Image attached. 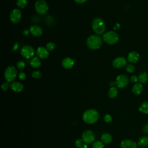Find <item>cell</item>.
<instances>
[{"instance_id": "obj_22", "label": "cell", "mask_w": 148, "mask_h": 148, "mask_svg": "<svg viewBox=\"0 0 148 148\" xmlns=\"http://www.w3.org/2000/svg\"><path fill=\"white\" fill-rule=\"evenodd\" d=\"M118 95V90L114 87H112L108 91V96L110 98H115Z\"/></svg>"}, {"instance_id": "obj_27", "label": "cell", "mask_w": 148, "mask_h": 148, "mask_svg": "<svg viewBox=\"0 0 148 148\" xmlns=\"http://www.w3.org/2000/svg\"><path fill=\"white\" fill-rule=\"evenodd\" d=\"M125 69L128 72L132 73L135 71V66L132 64H129L125 66Z\"/></svg>"}, {"instance_id": "obj_26", "label": "cell", "mask_w": 148, "mask_h": 148, "mask_svg": "<svg viewBox=\"0 0 148 148\" xmlns=\"http://www.w3.org/2000/svg\"><path fill=\"white\" fill-rule=\"evenodd\" d=\"M92 148H104L103 143L101 141H96L92 143Z\"/></svg>"}, {"instance_id": "obj_40", "label": "cell", "mask_w": 148, "mask_h": 148, "mask_svg": "<svg viewBox=\"0 0 148 148\" xmlns=\"http://www.w3.org/2000/svg\"><path fill=\"white\" fill-rule=\"evenodd\" d=\"M140 148H144V147H140Z\"/></svg>"}, {"instance_id": "obj_6", "label": "cell", "mask_w": 148, "mask_h": 148, "mask_svg": "<svg viewBox=\"0 0 148 148\" xmlns=\"http://www.w3.org/2000/svg\"><path fill=\"white\" fill-rule=\"evenodd\" d=\"M35 9L38 14L44 15L47 12L49 6L46 2L44 0H38L35 4Z\"/></svg>"}, {"instance_id": "obj_31", "label": "cell", "mask_w": 148, "mask_h": 148, "mask_svg": "<svg viewBox=\"0 0 148 148\" xmlns=\"http://www.w3.org/2000/svg\"><path fill=\"white\" fill-rule=\"evenodd\" d=\"M9 82H3L2 84V86H1V87H2V89L3 91H6L8 90V88H9V86H10L9 85Z\"/></svg>"}, {"instance_id": "obj_14", "label": "cell", "mask_w": 148, "mask_h": 148, "mask_svg": "<svg viewBox=\"0 0 148 148\" xmlns=\"http://www.w3.org/2000/svg\"><path fill=\"white\" fill-rule=\"evenodd\" d=\"M10 88L14 92H21L24 90V86L20 82H13L10 84Z\"/></svg>"}, {"instance_id": "obj_5", "label": "cell", "mask_w": 148, "mask_h": 148, "mask_svg": "<svg viewBox=\"0 0 148 148\" xmlns=\"http://www.w3.org/2000/svg\"><path fill=\"white\" fill-rule=\"evenodd\" d=\"M103 40L108 44L113 45L117 42L119 35L114 31H109L103 35Z\"/></svg>"}, {"instance_id": "obj_19", "label": "cell", "mask_w": 148, "mask_h": 148, "mask_svg": "<svg viewBox=\"0 0 148 148\" xmlns=\"http://www.w3.org/2000/svg\"><path fill=\"white\" fill-rule=\"evenodd\" d=\"M101 141L103 143L108 144L110 142H111V141L112 140V136L109 133H105L102 135V136L101 137Z\"/></svg>"}, {"instance_id": "obj_4", "label": "cell", "mask_w": 148, "mask_h": 148, "mask_svg": "<svg viewBox=\"0 0 148 148\" xmlns=\"http://www.w3.org/2000/svg\"><path fill=\"white\" fill-rule=\"evenodd\" d=\"M17 75V69L14 66H9L6 68L4 73V76L6 82H13L16 79Z\"/></svg>"}, {"instance_id": "obj_38", "label": "cell", "mask_w": 148, "mask_h": 148, "mask_svg": "<svg viewBox=\"0 0 148 148\" xmlns=\"http://www.w3.org/2000/svg\"><path fill=\"white\" fill-rule=\"evenodd\" d=\"M120 27V25L119 23H116L115 25H114V27H113V29L115 30V29H119V28Z\"/></svg>"}, {"instance_id": "obj_30", "label": "cell", "mask_w": 148, "mask_h": 148, "mask_svg": "<svg viewBox=\"0 0 148 148\" xmlns=\"http://www.w3.org/2000/svg\"><path fill=\"white\" fill-rule=\"evenodd\" d=\"M32 76L35 79H40L42 76V73L40 71H34L32 73Z\"/></svg>"}, {"instance_id": "obj_13", "label": "cell", "mask_w": 148, "mask_h": 148, "mask_svg": "<svg viewBox=\"0 0 148 148\" xmlns=\"http://www.w3.org/2000/svg\"><path fill=\"white\" fill-rule=\"evenodd\" d=\"M120 146L121 148H137V144L131 139H126L121 142Z\"/></svg>"}, {"instance_id": "obj_36", "label": "cell", "mask_w": 148, "mask_h": 148, "mask_svg": "<svg viewBox=\"0 0 148 148\" xmlns=\"http://www.w3.org/2000/svg\"><path fill=\"white\" fill-rule=\"evenodd\" d=\"M142 131L145 134H148V123L146 124L143 125Z\"/></svg>"}, {"instance_id": "obj_32", "label": "cell", "mask_w": 148, "mask_h": 148, "mask_svg": "<svg viewBox=\"0 0 148 148\" xmlns=\"http://www.w3.org/2000/svg\"><path fill=\"white\" fill-rule=\"evenodd\" d=\"M83 140L82 139H78L76 140L75 142V145L77 147H80L81 146H82L83 145Z\"/></svg>"}, {"instance_id": "obj_1", "label": "cell", "mask_w": 148, "mask_h": 148, "mask_svg": "<svg viewBox=\"0 0 148 148\" xmlns=\"http://www.w3.org/2000/svg\"><path fill=\"white\" fill-rule=\"evenodd\" d=\"M99 117V113L97 110L90 109L86 110L82 116L83 121L87 124H94L96 123Z\"/></svg>"}, {"instance_id": "obj_9", "label": "cell", "mask_w": 148, "mask_h": 148, "mask_svg": "<svg viewBox=\"0 0 148 148\" xmlns=\"http://www.w3.org/2000/svg\"><path fill=\"white\" fill-rule=\"evenodd\" d=\"M128 83V77L125 75H119L116 80L115 84L116 86L119 88H123L125 87Z\"/></svg>"}, {"instance_id": "obj_21", "label": "cell", "mask_w": 148, "mask_h": 148, "mask_svg": "<svg viewBox=\"0 0 148 148\" xmlns=\"http://www.w3.org/2000/svg\"><path fill=\"white\" fill-rule=\"evenodd\" d=\"M41 64L40 60L38 57H34L30 61V65L34 68H37L40 66Z\"/></svg>"}, {"instance_id": "obj_37", "label": "cell", "mask_w": 148, "mask_h": 148, "mask_svg": "<svg viewBox=\"0 0 148 148\" xmlns=\"http://www.w3.org/2000/svg\"><path fill=\"white\" fill-rule=\"evenodd\" d=\"M74 1L77 3H83L85 2H86L87 0H74Z\"/></svg>"}, {"instance_id": "obj_28", "label": "cell", "mask_w": 148, "mask_h": 148, "mask_svg": "<svg viewBox=\"0 0 148 148\" xmlns=\"http://www.w3.org/2000/svg\"><path fill=\"white\" fill-rule=\"evenodd\" d=\"M56 47V45L53 42H49L46 44V49L48 51H53L54 50Z\"/></svg>"}, {"instance_id": "obj_34", "label": "cell", "mask_w": 148, "mask_h": 148, "mask_svg": "<svg viewBox=\"0 0 148 148\" xmlns=\"http://www.w3.org/2000/svg\"><path fill=\"white\" fill-rule=\"evenodd\" d=\"M18 77H19V79L20 80H24L25 79L26 75H25V73L24 72H20L19 73V74H18Z\"/></svg>"}, {"instance_id": "obj_8", "label": "cell", "mask_w": 148, "mask_h": 148, "mask_svg": "<svg viewBox=\"0 0 148 148\" xmlns=\"http://www.w3.org/2000/svg\"><path fill=\"white\" fill-rule=\"evenodd\" d=\"M34 49L32 47L28 45L23 46L20 50L21 55L27 59L31 58L34 54Z\"/></svg>"}, {"instance_id": "obj_24", "label": "cell", "mask_w": 148, "mask_h": 148, "mask_svg": "<svg viewBox=\"0 0 148 148\" xmlns=\"http://www.w3.org/2000/svg\"><path fill=\"white\" fill-rule=\"evenodd\" d=\"M139 110L145 114H148V101L143 102L139 108Z\"/></svg>"}, {"instance_id": "obj_20", "label": "cell", "mask_w": 148, "mask_h": 148, "mask_svg": "<svg viewBox=\"0 0 148 148\" xmlns=\"http://www.w3.org/2000/svg\"><path fill=\"white\" fill-rule=\"evenodd\" d=\"M138 145L142 147H145L148 146V136H143L139 138L138 142Z\"/></svg>"}, {"instance_id": "obj_18", "label": "cell", "mask_w": 148, "mask_h": 148, "mask_svg": "<svg viewBox=\"0 0 148 148\" xmlns=\"http://www.w3.org/2000/svg\"><path fill=\"white\" fill-rule=\"evenodd\" d=\"M142 90H143V86L140 83H135L132 88V92L135 95L140 94L142 92Z\"/></svg>"}, {"instance_id": "obj_11", "label": "cell", "mask_w": 148, "mask_h": 148, "mask_svg": "<svg viewBox=\"0 0 148 148\" xmlns=\"http://www.w3.org/2000/svg\"><path fill=\"white\" fill-rule=\"evenodd\" d=\"M112 65L116 68H121L127 65V60L123 57H118L114 59Z\"/></svg>"}, {"instance_id": "obj_29", "label": "cell", "mask_w": 148, "mask_h": 148, "mask_svg": "<svg viewBox=\"0 0 148 148\" xmlns=\"http://www.w3.org/2000/svg\"><path fill=\"white\" fill-rule=\"evenodd\" d=\"M25 62L23 61H22V60H20V61H18L17 63V67L20 71L23 70L24 67H25Z\"/></svg>"}, {"instance_id": "obj_39", "label": "cell", "mask_w": 148, "mask_h": 148, "mask_svg": "<svg viewBox=\"0 0 148 148\" xmlns=\"http://www.w3.org/2000/svg\"><path fill=\"white\" fill-rule=\"evenodd\" d=\"M115 84V82H110V86H113V84Z\"/></svg>"}, {"instance_id": "obj_25", "label": "cell", "mask_w": 148, "mask_h": 148, "mask_svg": "<svg viewBox=\"0 0 148 148\" xmlns=\"http://www.w3.org/2000/svg\"><path fill=\"white\" fill-rule=\"evenodd\" d=\"M27 0H17V5L20 8H23L27 5Z\"/></svg>"}, {"instance_id": "obj_35", "label": "cell", "mask_w": 148, "mask_h": 148, "mask_svg": "<svg viewBox=\"0 0 148 148\" xmlns=\"http://www.w3.org/2000/svg\"><path fill=\"white\" fill-rule=\"evenodd\" d=\"M130 80L132 83H136L138 80V77L135 75H133L131 77Z\"/></svg>"}, {"instance_id": "obj_12", "label": "cell", "mask_w": 148, "mask_h": 148, "mask_svg": "<svg viewBox=\"0 0 148 148\" xmlns=\"http://www.w3.org/2000/svg\"><path fill=\"white\" fill-rule=\"evenodd\" d=\"M36 54L37 55V57L40 59L46 58L49 54L47 49L43 46H40L37 49L36 51Z\"/></svg>"}, {"instance_id": "obj_10", "label": "cell", "mask_w": 148, "mask_h": 148, "mask_svg": "<svg viewBox=\"0 0 148 148\" xmlns=\"http://www.w3.org/2000/svg\"><path fill=\"white\" fill-rule=\"evenodd\" d=\"M10 20L12 23L17 24L20 22L21 18V13L18 9H14L10 13Z\"/></svg>"}, {"instance_id": "obj_17", "label": "cell", "mask_w": 148, "mask_h": 148, "mask_svg": "<svg viewBox=\"0 0 148 148\" xmlns=\"http://www.w3.org/2000/svg\"><path fill=\"white\" fill-rule=\"evenodd\" d=\"M139 58V54L136 51L130 52L127 56V60L130 63H135L138 61Z\"/></svg>"}, {"instance_id": "obj_15", "label": "cell", "mask_w": 148, "mask_h": 148, "mask_svg": "<svg viewBox=\"0 0 148 148\" xmlns=\"http://www.w3.org/2000/svg\"><path fill=\"white\" fill-rule=\"evenodd\" d=\"M29 31L34 36H39L42 35L43 32V29L42 27H40V26L37 25H34L30 27Z\"/></svg>"}, {"instance_id": "obj_7", "label": "cell", "mask_w": 148, "mask_h": 148, "mask_svg": "<svg viewBox=\"0 0 148 148\" xmlns=\"http://www.w3.org/2000/svg\"><path fill=\"white\" fill-rule=\"evenodd\" d=\"M82 139L86 144L91 143L95 140V135L92 131L86 130L82 135Z\"/></svg>"}, {"instance_id": "obj_3", "label": "cell", "mask_w": 148, "mask_h": 148, "mask_svg": "<svg viewBox=\"0 0 148 148\" xmlns=\"http://www.w3.org/2000/svg\"><path fill=\"white\" fill-rule=\"evenodd\" d=\"M92 28L96 34L101 35L103 34L105 31V23L102 18L96 17L92 20Z\"/></svg>"}, {"instance_id": "obj_23", "label": "cell", "mask_w": 148, "mask_h": 148, "mask_svg": "<svg viewBox=\"0 0 148 148\" xmlns=\"http://www.w3.org/2000/svg\"><path fill=\"white\" fill-rule=\"evenodd\" d=\"M138 77V80L142 83H145L148 81V74L146 72L140 73Z\"/></svg>"}, {"instance_id": "obj_16", "label": "cell", "mask_w": 148, "mask_h": 148, "mask_svg": "<svg viewBox=\"0 0 148 148\" xmlns=\"http://www.w3.org/2000/svg\"><path fill=\"white\" fill-rule=\"evenodd\" d=\"M74 63H75L74 60L69 57H66L64 58L62 61V66L66 69L72 68L74 65Z\"/></svg>"}, {"instance_id": "obj_2", "label": "cell", "mask_w": 148, "mask_h": 148, "mask_svg": "<svg viewBox=\"0 0 148 148\" xmlns=\"http://www.w3.org/2000/svg\"><path fill=\"white\" fill-rule=\"evenodd\" d=\"M87 46L91 50H96L99 49L102 45V38L97 35H90L86 41Z\"/></svg>"}, {"instance_id": "obj_33", "label": "cell", "mask_w": 148, "mask_h": 148, "mask_svg": "<svg viewBox=\"0 0 148 148\" xmlns=\"http://www.w3.org/2000/svg\"><path fill=\"white\" fill-rule=\"evenodd\" d=\"M103 119H104V121L106 123H110L112 120V118L111 117V116L110 114H105L104 117H103Z\"/></svg>"}]
</instances>
